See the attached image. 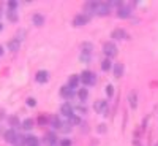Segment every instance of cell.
Returning a JSON list of instances; mask_svg holds the SVG:
<instances>
[{
    "label": "cell",
    "instance_id": "16",
    "mask_svg": "<svg viewBox=\"0 0 158 146\" xmlns=\"http://www.w3.org/2000/svg\"><path fill=\"white\" fill-rule=\"evenodd\" d=\"M33 24L38 25V27H40V25H43V24H44V16H41V15H35V16H33Z\"/></svg>",
    "mask_w": 158,
    "mask_h": 146
},
{
    "label": "cell",
    "instance_id": "20",
    "mask_svg": "<svg viewBox=\"0 0 158 146\" xmlns=\"http://www.w3.org/2000/svg\"><path fill=\"white\" fill-rule=\"evenodd\" d=\"M22 127L27 129V130H30V129L33 127V121H32V119H25V121L22 122Z\"/></svg>",
    "mask_w": 158,
    "mask_h": 146
},
{
    "label": "cell",
    "instance_id": "23",
    "mask_svg": "<svg viewBox=\"0 0 158 146\" xmlns=\"http://www.w3.org/2000/svg\"><path fill=\"white\" fill-rule=\"evenodd\" d=\"M44 141H46L48 144H54V143H56V137H54V134H48Z\"/></svg>",
    "mask_w": 158,
    "mask_h": 146
},
{
    "label": "cell",
    "instance_id": "6",
    "mask_svg": "<svg viewBox=\"0 0 158 146\" xmlns=\"http://www.w3.org/2000/svg\"><path fill=\"white\" fill-rule=\"evenodd\" d=\"M3 137H5V141H6V143H15V140H16V132H15V130H6Z\"/></svg>",
    "mask_w": 158,
    "mask_h": 146
},
{
    "label": "cell",
    "instance_id": "21",
    "mask_svg": "<svg viewBox=\"0 0 158 146\" xmlns=\"http://www.w3.org/2000/svg\"><path fill=\"white\" fill-rule=\"evenodd\" d=\"M15 144H18V146H22V144H25V137H22V135H16Z\"/></svg>",
    "mask_w": 158,
    "mask_h": 146
},
{
    "label": "cell",
    "instance_id": "11",
    "mask_svg": "<svg viewBox=\"0 0 158 146\" xmlns=\"http://www.w3.org/2000/svg\"><path fill=\"white\" fill-rule=\"evenodd\" d=\"M138 95H136V92H130V95H128V100H130V105H131V108H136L138 107Z\"/></svg>",
    "mask_w": 158,
    "mask_h": 146
},
{
    "label": "cell",
    "instance_id": "31",
    "mask_svg": "<svg viewBox=\"0 0 158 146\" xmlns=\"http://www.w3.org/2000/svg\"><path fill=\"white\" fill-rule=\"evenodd\" d=\"M70 121H71L73 124H77V122H79V119H77L76 116H71V117H70Z\"/></svg>",
    "mask_w": 158,
    "mask_h": 146
},
{
    "label": "cell",
    "instance_id": "4",
    "mask_svg": "<svg viewBox=\"0 0 158 146\" xmlns=\"http://www.w3.org/2000/svg\"><path fill=\"white\" fill-rule=\"evenodd\" d=\"M94 108H95L97 113H104V111L108 110V102L106 100H98V102H95Z\"/></svg>",
    "mask_w": 158,
    "mask_h": 146
},
{
    "label": "cell",
    "instance_id": "29",
    "mask_svg": "<svg viewBox=\"0 0 158 146\" xmlns=\"http://www.w3.org/2000/svg\"><path fill=\"white\" fill-rule=\"evenodd\" d=\"M27 105H29V107H35V105H36L35 99H27Z\"/></svg>",
    "mask_w": 158,
    "mask_h": 146
},
{
    "label": "cell",
    "instance_id": "12",
    "mask_svg": "<svg viewBox=\"0 0 158 146\" xmlns=\"http://www.w3.org/2000/svg\"><path fill=\"white\" fill-rule=\"evenodd\" d=\"M77 84H79V76L71 75V76H70V79H68V87H70V89H73V87H76Z\"/></svg>",
    "mask_w": 158,
    "mask_h": 146
},
{
    "label": "cell",
    "instance_id": "10",
    "mask_svg": "<svg viewBox=\"0 0 158 146\" xmlns=\"http://www.w3.org/2000/svg\"><path fill=\"white\" fill-rule=\"evenodd\" d=\"M60 94H62V97H65V99H70V97L73 95V89H70L68 86H63V87L60 89Z\"/></svg>",
    "mask_w": 158,
    "mask_h": 146
},
{
    "label": "cell",
    "instance_id": "19",
    "mask_svg": "<svg viewBox=\"0 0 158 146\" xmlns=\"http://www.w3.org/2000/svg\"><path fill=\"white\" fill-rule=\"evenodd\" d=\"M82 54H90V51H92V45L90 43H82Z\"/></svg>",
    "mask_w": 158,
    "mask_h": 146
},
{
    "label": "cell",
    "instance_id": "17",
    "mask_svg": "<svg viewBox=\"0 0 158 146\" xmlns=\"http://www.w3.org/2000/svg\"><path fill=\"white\" fill-rule=\"evenodd\" d=\"M123 73V65L122 64H115V67H114V75L118 78V76H122Z\"/></svg>",
    "mask_w": 158,
    "mask_h": 146
},
{
    "label": "cell",
    "instance_id": "25",
    "mask_svg": "<svg viewBox=\"0 0 158 146\" xmlns=\"http://www.w3.org/2000/svg\"><path fill=\"white\" fill-rule=\"evenodd\" d=\"M51 122H52V127H56V129H60V126H62V124H60V121H59V119H57L56 116L51 119Z\"/></svg>",
    "mask_w": 158,
    "mask_h": 146
},
{
    "label": "cell",
    "instance_id": "7",
    "mask_svg": "<svg viewBox=\"0 0 158 146\" xmlns=\"http://www.w3.org/2000/svg\"><path fill=\"white\" fill-rule=\"evenodd\" d=\"M111 37H112V38H117V40H122V38L127 37V32H125L123 29H115V30H112Z\"/></svg>",
    "mask_w": 158,
    "mask_h": 146
},
{
    "label": "cell",
    "instance_id": "5",
    "mask_svg": "<svg viewBox=\"0 0 158 146\" xmlns=\"http://www.w3.org/2000/svg\"><path fill=\"white\" fill-rule=\"evenodd\" d=\"M87 21H89V16H85V15H77V16L74 18L73 24H74V25H84Z\"/></svg>",
    "mask_w": 158,
    "mask_h": 146
},
{
    "label": "cell",
    "instance_id": "13",
    "mask_svg": "<svg viewBox=\"0 0 158 146\" xmlns=\"http://www.w3.org/2000/svg\"><path fill=\"white\" fill-rule=\"evenodd\" d=\"M130 8L128 7H122V8H118V13H117V15H118V18H128L130 16Z\"/></svg>",
    "mask_w": 158,
    "mask_h": 146
},
{
    "label": "cell",
    "instance_id": "1",
    "mask_svg": "<svg viewBox=\"0 0 158 146\" xmlns=\"http://www.w3.org/2000/svg\"><path fill=\"white\" fill-rule=\"evenodd\" d=\"M103 51H104V54L108 56V59H111V57L117 56V46H115L114 43H104Z\"/></svg>",
    "mask_w": 158,
    "mask_h": 146
},
{
    "label": "cell",
    "instance_id": "32",
    "mask_svg": "<svg viewBox=\"0 0 158 146\" xmlns=\"http://www.w3.org/2000/svg\"><path fill=\"white\" fill-rule=\"evenodd\" d=\"M2 54H3V48H2V46H0V56H2Z\"/></svg>",
    "mask_w": 158,
    "mask_h": 146
},
{
    "label": "cell",
    "instance_id": "33",
    "mask_svg": "<svg viewBox=\"0 0 158 146\" xmlns=\"http://www.w3.org/2000/svg\"><path fill=\"white\" fill-rule=\"evenodd\" d=\"M3 29V25H2V22H0V30H2Z\"/></svg>",
    "mask_w": 158,
    "mask_h": 146
},
{
    "label": "cell",
    "instance_id": "3",
    "mask_svg": "<svg viewBox=\"0 0 158 146\" xmlns=\"http://www.w3.org/2000/svg\"><path fill=\"white\" fill-rule=\"evenodd\" d=\"M94 11H97V15H100V16H104V15L109 13V7L106 3H97Z\"/></svg>",
    "mask_w": 158,
    "mask_h": 146
},
{
    "label": "cell",
    "instance_id": "24",
    "mask_svg": "<svg viewBox=\"0 0 158 146\" xmlns=\"http://www.w3.org/2000/svg\"><path fill=\"white\" fill-rule=\"evenodd\" d=\"M101 69H103L104 72L109 70V69H111V60H109V59H104V60H103V64H101Z\"/></svg>",
    "mask_w": 158,
    "mask_h": 146
},
{
    "label": "cell",
    "instance_id": "15",
    "mask_svg": "<svg viewBox=\"0 0 158 146\" xmlns=\"http://www.w3.org/2000/svg\"><path fill=\"white\" fill-rule=\"evenodd\" d=\"M25 144L27 146H38V138L36 137H25Z\"/></svg>",
    "mask_w": 158,
    "mask_h": 146
},
{
    "label": "cell",
    "instance_id": "30",
    "mask_svg": "<svg viewBox=\"0 0 158 146\" xmlns=\"http://www.w3.org/2000/svg\"><path fill=\"white\" fill-rule=\"evenodd\" d=\"M8 5H10V8H11V10H13V11H15V8H16V7H18V2H10V3H8Z\"/></svg>",
    "mask_w": 158,
    "mask_h": 146
},
{
    "label": "cell",
    "instance_id": "27",
    "mask_svg": "<svg viewBox=\"0 0 158 146\" xmlns=\"http://www.w3.org/2000/svg\"><path fill=\"white\" fill-rule=\"evenodd\" d=\"M10 122H11V126H18V124H19V122H18V117H15V116L10 117Z\"/></svg>",
    "mask_w": 158,
    "mask_h": 146
},
{
    "label": "cell",
    "instance_id": "8",
    "mask_svg": "<svg viewBox=\"0 0 158 146\" xmlns=\"http://www.w3.org/2000/svg\"><path fill=\"white\" fill-rule=\"evenodd\" d=\"M35 79H36L38 83H46V81H48V72H44V70L38 72L36 76H35Z\"/></svg>",
    "mask_w": 158,
    "mask_h": 146
},
{
    "label": "cell",
    "instance_id": "26",
    "mask_svg": "<svg viewBox=\"0 0 158 146\" xmlns=\"http://www.w3.org/2000/svg\"><path fill=\"white\" fill-rule=\"evenodd\" d=\"M60 146H71V141H70L68 138H65V140L60 141Z\"/></svg>",
    "mask_w": 158,
    "mask_h": 146
},
{
    "label": "cell",
    "instance_id": "2",
    "mask_svg": "<svg viewBox=\"0 0 158 146\" xmlns=\"http://www.w3.org/2000/svg\"><path fill=\"white\" fill-rule=\"evenodd\" d=\"M79 81H82L85 84H95V75L92 73V72H89V70H85V72H82L81 78H79Z\"/></svg>",
    "mask_w": 158,
    "mask_h": 146
},
{
    "label": "cell",
    "instance_id": "18",
    "mask_svg": "<svg viewBox=\"0 0 158 146\" xmlns=\"http://www.w3.org/2000/svg\"><path fill=\"white\" fill-rule=\"evenodd\" d=\"M77 95H79V99H81V100H85V99H87V95H89V91H87L85 87H82V89H79Z\"/></svg>",
    "mask_w": 158,
    "mask_h": 146
},
{
    "label": "cell",
    "instance_id": "14",
    "mask_svg": "<svg viewBox=\"0 0 158 146\" xmlns=\"http://www.w3.org/2000/svg\"><path fill=\"white\" fill-rule=\"evenodd\" d=\"M19 46H21V43H19V38H16V40H11V42L8 43V49H11V51H18V49H19Z\"/></svg>",
    "mask_w": 158,
    "mask_h": 146
},
{
    "label": "cell",
    "instance_id": "22",
    "mask_svg": "<svg viewBox=\"0 0 158 146\" xmlns=\"http://www.w3.org/2000/svg\"><path fill=\"white\" fill-rule=\"evenodd\" d=\"M6 15H8V19H10V21H13V22H16V21H18V16H16V11H13V10H10V11L6 13Z\"/></svg>",
    "mask_w": 158,
    "mask_h": 146
},
{
    "label": "cell",
    "instance_id": "28",
    "mask_svg": "<svg viewBox=\"0 0 158 146\" xmlns=\"http://www.w3.org/2000/svg\"><path fill=\"white\" fill-rule=\"evenodd\" d=\"M106 94H108L109 97L114 94V89H112V86H108V87H106Z\"/></svg>",
    "mask_w": 158,
    "mask_h": 146
},
{
    "label": "cell",
    "instance_id": "9",
    "mask_svg": "<svg viewBox=\"0 0 158 146\" xmlns=\"http://www.w3.org/2000/svg\"><path fill=\"white\" fill-rule=\"evenodd\" d=\"M60 113L65 114V116H71V113H73L71 105H70V103H63V105H62V108H60Z\"/></svg>",
    "mask_w": 158,
    "mask_h": 146
}]
</instances>
